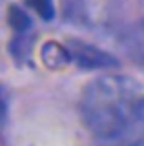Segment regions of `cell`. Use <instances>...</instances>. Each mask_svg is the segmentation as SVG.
<instances>
[{"label": "cell", "mask_w": 144, "mask_h": 146, "mask_svg": "<svg viewBox=\"0 0 144 146\" xmlns=\"http://www.w3.org/2000/svg\"><path fill=\"white\" fill-rule=\"evenodd\" d=\"M28 6L31 9L38 13L42 18L51 20L55 17V6H53V0H28Z\"/></svg>", "instance_id": "cell-6"}, {"label": "cell", "mask_w": 144, "mask_h": 146, "mask_svg": "<svg viewBox=\"0 0 144 146\" xmlns=\"http://www.w3.org/2000/svg\"><path fill=\"white\" fill-rule=\"evenodd\" d=\"M119 46L129 60L144 66V17L129 24L120 33Z\"/></svg>", "instance_id": "cell-4"}, {"label": "cell", "mask_w": 144, "mask_h": 146, "mask_svg": "<svg viewBox=\"0 0 144 146\" xmlns=\"http://www.w3.org/2000/svg\"><path fill=\"white\" fill-rule=\"evenodd\" d=\"M67 49L69 62L77 64L82 70H111L119 68V60L104 49L82 40H67L64 44Z\"/></svg>", "instance_id": "cell-2"}, {"label": "cell", "mask_w": 144, "mask_h": 146, "mask_svg": "<svg viewBox=\"0 0 144 146\" xmlns=\"http://www.w3.org/2000/svg\"><path fill=\"white\" fill-rule=\"evenodd\" d=\"M9 22H11L13 29H17L18 33H26L31 27V20H29L28 13L22 11V9L17 7V6L9 7Z\"/></svg>", "instance_id": "cell-5"}, {"label": "cell", "mask_w": 144, "mask_h": 146, "mask_svg": "<svg viewBox=\"0 0 144 146\" xmlns=\"http://www.w3.org/2000/svg\"><path fill=\"white\" fill-rule=\"evenodd\" d=\"M102 146H144V95L122 130Z\"/></svg>", "instance_id": "cell-3"}, {"label": "cell", "mask_w": 144, "mask_h": 146, "mask_svg": "<svg viewBox=\"0 0 144 146\" xmlns=\"http://www.w3.org/2000/svg\"><path fill=\"white\" fill-rule=\"evenodd\" d=\"M142 95V86L135 79L117 73L100 75L84 88L80 119L97 146L108 143L126 124Z\"/></svg>", "instance_id": "cell-1"}]
</instances>
